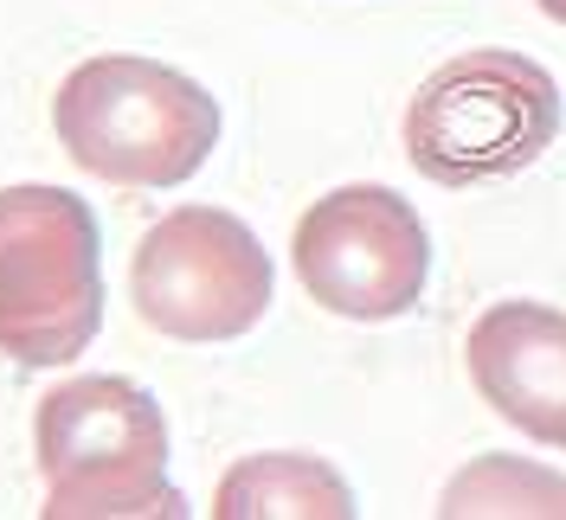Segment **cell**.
<instances>
[{
	"instance_id": "1",
	"label": "cell",
	"mask_w": 566,
	"mask_h": 520,
	"mask_svg": "<svg viewBox=\"0 0 566 520\" xmlns=\"http://www.w3.org/2000/svg\"><path fill=\"white\" fill-rule=\"evenodd\" d=\"M52 129L77 168L104 187L168 193L207 168L219 148V104L187 71L142 59V52H104L84 59L52 97Z\"/></svg>"
},
{
	"instance_id": "9",
	"label": "cell",
	"mask_w": 566,
	"mask_h": 520,
	"mask_svg": "<svg viewBox=\"0 0 566 520\" xmlns=\"http://www.w3.org/2000/svg\"><path fill=\"white\" fill-rule=\"evenodd\" d=\"M438 514H547L566 520V476L528 456H476L438 495Z\"/></svg>"
},
{
	"instance_id": "6",
	"label": "cell",
	"mask_w": 566,
	"mask_h": 520,
	"mask_svg": "<svg viewBox=\"0 0 566 520\" xmlns=\"http://www.w3.org/2000/svg\"><path fill=\"white\" fill-rule=\"evenodd\" d=\"M296 283L342 321H399L431 283V232L392 187H335L296 219Z\"/></svg>"
},
{
	"instance_id": "2",
	"label": "cell",
	"mask_w": 566,
	"mask_h": 520,
	"mask_svg": "<svg viewBox=\"0 0 566 520\" xmlns=\"http://www.w3.org/2000/svg\"><path fill=\"white\" fill-rule=\"evenodd\" d=\"M33 456L52 520H168L187 508L168 482V417L136 380L52 385L33 412Z\"/></svg>"
},
{
	"instance_id": "3",
	"label": "cell",
	"mask_w": 566,
	"mask_h": 520,
	"mask_svg": "<svg viewBox=\"0 0 566 520\" xmlns=\"http://www.w3.org/2000/svg\"><path fill=\"white\" fill-rule=\"evenodd\" d=\"M560 84L528 52H463L406 104V161L431 187H483L534 168L560 136Z\"/></svg>"
},
{
	"instance_id": "10",
	"label": "cell",
	"mask_w": 566,
	"mask_h": 520,
	"mask_svg": "<svg viewBox=\"0 0 566 520\" xmlns=\"http://www.w3.org/2000/svg\"><path fill=\"white\" fill-rule=\"evenodd\" d=\"M534 7H541L547 20H560V26H566V0H534Z\"/></svg>"
},
{
	"instance_id": "5",
	"label": "cell",
	"mask_w": 566,
	"mask_h": 520,
	"mask_svg": "<svg viewBox=\"0 0 566 520\" xmlns=\"http://www.w3.org/2000/svg\"><path fill=\"white\" fill-rule=\"evenodd\" d=\"M271 251L258 244L239 212L226 206H175L161 212L136 244L129 296L136 315L168 341H239L271 309Z\"/></svg>"
},
{
	"instance_id": "8",
	"label": "cell",
	"mask_w": 566,
	"mask_h": 520,
	"mask_svg": "<svg viewBox=\"0 0 566 520\" xmlns=\"http://www.w3.org/2000/svg\"><path fill=\"white\" fill-rule=\"evenodd\" d=\"M219 520H348L354 488L310 450H264L226 469L212 488Z\"/></svg>"
},
{
	"instance_id": "4",
	"label": "cell",
	"mask_w": 566,
	"mask_h": 520,
	"mask_svg": "<svg viewBox=\"0 0 566 520\" xmlns=\"http://www.w3.org/2000/svg\"><path fill=\"white\" fill-rule=\"evenodd\" d=\"M104 328V244L65 187H0V353L13 367H71Z\"/></svg>"
},
{
	"instance_id": "7",
	"label": "cell",
	"mask_w": 566,
	"mask_h": 520,
	"mask_svg": "<svg viewBox=\"0 0 566 520\" xmlns=\"http://www.w3.org/2000/svg\"><path fill=\"white\" fill-rule=\"evenodd\" d=\"M463 373L502 424L566 450V309L522 296L483 309L463 335Z\"/></svg>"
}]
</instances>
